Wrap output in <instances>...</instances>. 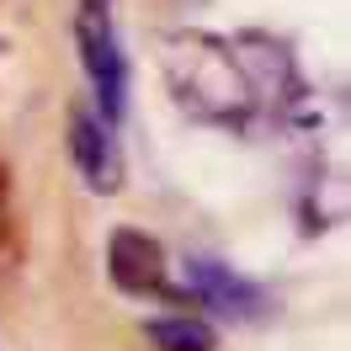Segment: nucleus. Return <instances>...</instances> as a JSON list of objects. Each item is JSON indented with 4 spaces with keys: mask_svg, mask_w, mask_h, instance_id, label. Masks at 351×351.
Instances as JSON below:
<instances>
[{
    "mask_svg": "<svg viewBox=\"0 0 351 351\" xmlns=\"http://www.w3.org/2000/svg\"><path fill=\"white\" fill-rule=\"evenodd\" d=\"M75 43H80V64H86L90 86L107 107V123L123 117V101H128V64H123V48H117V32H112L107 11H80L75 16Z\"/></svg>",
    "mask_w": 351,
    "mask_h": 351,
    "instance_id": "obj_1",
    "label": "nucleus"
},
{
    "mask_svg": "<svg viewBox=\"0 0 351 351\" xmlns=\"http://www.w3.org/2000/svg\"><path fill=\"white\" fill-rule=\"evenodd\" d=\"M69 149H75V165L86 176L90 192H117L123 181V154H117V138L107 133V123L96 112H75L69 117Z\"/></svg>",
    "mask_w": 351,
    "mask_h": 351,
    "instance_id": "obj_2",
    "label": "nucleus"
},
{
    "mask_svg": "<svg viewBox=\"0 0 351 351\" xmlns=\"http://www.w3.org/2000/svg\"><path fill=\"white\" fill-rule=\"evenodd\" d=\"M107 266H112V282L123 293H154L165 282V250L144 229H117L107 245Z\"/></svg>",
    "mask_w": 351,
    "mask_h": 351,
    "instance_id": "obj_3",
    "label": "nucleus"
},
{
    "mask_svg": "<svg viewBox=\"0 0 351 351\" xmlns=\"http://www.w3.org/2000/svg\"><path fill=\"white\" fill-rule=\"evenodd\" d=\"M186 287L197 293L202 304H213L219 314H234V319H256L261 314V287L256 282H245V277H234L229 266H219V261H186Z\"/></svg>",
    "mask_w": 351,
    "mask_h": 351,
    "instance_id": "obj_4",
    "label": "nucleus"
},
{
    "mask_svg": "<svg viewBox=\"0 0 351 351\" xmlns=\"http://www.w3.org/2000/svg\"><path fill=\"white\" fill-rule=\"evenodd\" d=\"M149 341L160 351H213V330L202 325V319L176 314V319H154V325H149Z\"/></svg>",
    "mask_w": 351,
    "mask_h": 351,
    "instance_id": "obj_5",
    "label": "nucleus"
},
{
    "mask_svg": "<svg viewBox=\"0 0 351 351\" xmlns=\"http://www.w3.org/2000/svg\"><path fill=\"white\" fill-rule=\"evenodd\" d=\"M112 0H80V11H107Z\"/></svg>",
    "mask_w": 351,
    "mask_h": 351,
    "instance_id": "obj_6",
    "label": "nucleus"
}]
</instances>
